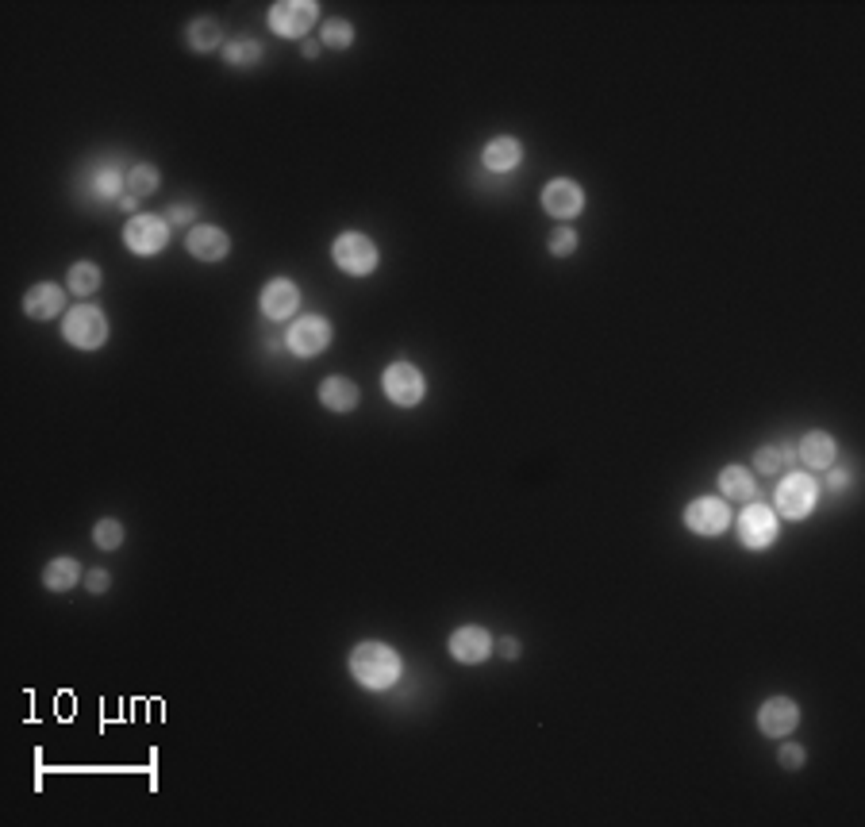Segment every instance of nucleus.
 <instances>
[{"label":"nucleus","instance_id":"1","mask_svg":"<svg viewBox=\"0 0 865 827\" xmlns=\"http://www.w3.org/2000/svg\"><path fill=\"white\" fill-rule=\"evenodd\" d=\"M350 674L358 685H366L373 693H381V689H393L400 674H404V662H400V654L389 647V643H358L354 651H350Z\"/></svg>","mask_w":865,"mask_h":827},{"label":"nucleus","instance_id":"13","mask_svg":"<svg viewBox=\"0 0 865 827\" xmlns=\"http://www.w3.org/2000/svg\"><path fill=\"white\" fill-rule=\"evenodd\" d=\"M800 724V704L792 697H769L762 708H758V731L769 735V739H785L792 735Z\"/></svg>","mask_w":865,"mask_h":827},{"label":"nucleus","instance_id":"27","mask_svg":"<svg viewBox=\"0 0 865 827\" xmlns=\"http://www.w3.org/2000/svg\"><path fill=\"white\" fill-rule=\"evenodd\" d=\"M93 543L100 551H120L124 547V524L120 520H97L93 524Z\"/></svg>","mask_w":865,"mask_h":827},{"label":"nucleus","instance_id":"21","mask_svg":"<svg viewBox=\"0 0 865 827\" xmlns=\"http://www.w3.org/2000/svg\"><path fill=\"white\" fill-rule=\"evenodd\" d=\"M77 581H81V562L77 558H50L47 570H43V585L50 593H70Z\"/></svg>","mask_w":865,"mask_h":827},{"label":"nucleus","instance_id":"18","mask_svg":"<svg viewBox=\"0 0 865 827\" xmlns=\"http://www.w3.org/2000/svg\"><path fill=\"white\" fill-rule=\"evenodd\" d=\"M481 162H485L489 174H512L519 162H523V147H519V139H512V135H496V139L485 143Z\"/></svg>","mask_w":865,"mask_h":827},{"label":"nucleus","instance_id":"10","mask_svg":"<svg viewBox=\"0 0 865 827\" xmlns=\"http://www.w3.org/2000/svg\"><path fill=\"white\" fill-rule=\"evenodd\" d=\"M450 658L454 662H462V666H481V662H489V654H493V635L485 631V627L477 624H462L458 631H450Z\"/></svg>","mask_w":865,"mask_h":827},{"label":"nucleus","instance_id":"34","mask_svg":"<svg viewBox=\"0 0 865 827\" xmlns=\"http://www.w3.org/2000/svg\"><path fill=\"white\" fill-rule=\"evenodd\" d=\"M827 481H831V489H846L850 485V470H831Z\"/></svg>","mask_w":865,"mask_h":827},{"label":"nucleus","instance_id":"25","mask_svg":"<svg viewBox=\"0 0 865 827\" xmlns=\"http://www.w3.org/2000/svg\"><path fill=\"white\" fill-rule=\"evenodd\" d=\"M127 193V174L124 170H112V166H104V170H97L93 174V197L97 201H116L120 204V197Z\"/></svg>","mask_w":865,"mask_h":827},{"label":"nucleus","instance_id":"35","mask_svg":"<svg viewBox=\"0 0 865 827\" xmlns=\"http://www.w3.org/2000/svg\"><path fill=\"white\" fill-rule=\"evenodd\" d=\"M500 654H504V658H519V639H512V635L500 639Z\"/></svg>","mask_w":865,"mask_h":827},{"label":"nucleus","instance_id":"33","mask_svg":"<svg viewBox=\"0 0 865 827\" xmlns=\"http://www.w3.org/2000/svg\"><path fill=\"white\" fill-rule=\"evenodd\" d=\"M166 220H170V227H193V220H197V208H193V204H177V208H170V212H166Z\"/></svg>","mask_w":865,"mask_h":827},{"label":"nucleus","instance_id":"36","mask_svg":"<svg viewBox=\"0 0 865 827\" xmlns=\"http://www.w3.org/2000/svg\"><path fill=\"white\" fill-rule=\"evenodd\" d=\"M120 208H124V212H135V208H139V197H120Z\"/></svg>","mask_w":865,"mask_h":827},{"label":"nucleus","instance_id":"6","mask_svg":"<svg viewBox=\"0 0 865 827\" xmlns=\"http://www.w3.org/2000/svg\"><path fill=\"white\" fill-rule=\"evenodd\" d=\"M777 520H781V516L773 512V504L750 501L739 516V543L746 551H766V547H773V543H777V531H781Z\"/></svg>","mask_w":865,"mask_h":827},{"label":"nucleus","instance_id":"12","mask_svg":"<svg viewBox=\"0 0 865 827\" xmlns=\"http://www.w3.org/2000/svg\"><path fill=\"white\" fill-rule=\"evenodd\" d=\"M300 308V289L297 281H289V277H273L266 281V289H262V316L273 320V324H285V320H293Z\"/></svg>","mask_w":865,"mask_h":827},{"label":"nucleus","instance_id":"17","mask_svg":"<svg viewBox=\"0 0 865 827\" xmlns=\"http://www.w3.org/2000/svg\"><path fill=\"white\" fill-rule=\"evenodd\" d=\"M358 385L350 381V377L343 374H331V377H323L320 381V404L327 408V412H339V416H346V412H354L358 408Z\"/></svg>","mask_w":865,"mask_h":827},{"label":"nucleus","instance_id":"5","mask_svg":"<svg viewBox=\"0 0 865 827\" xmlns=\"http://www.w3.org/2000/svg\"><path fill=\"white\" fill-rule=\"evenodd\" d=\"M170 220L166 216H154V212H135L131 220H127L124 227V247L127 251H135V254H143V258H150V254H158V251H166V243H170Z\"/></svg>","mask_w":865,"mask_h":827},{"label":"nucleus","instance_id":"16","mask_svg":"<svg viewBox=\"0 0 865 827\" xmlns=\"http://www.w3.org/2000/svg\"><path fill=\"white\" fill-rule=\"evenodd\" d=\"M66 308V289L54 281H39L24 293V316L27 320H54Z\"/></svg>","mask_w":865,"mask_h":827},{"label":"nucleus","instance_id":"3","mask_svg":"<svg viewBox=\"0 0 865 827\" xmlns=\"http://www.w3.org/2000/svg\"><path fill=\"white\" fill-rule=\"evenodd\" d=\"M816 501H819L816 477H808L804 470H792V474L781 477V485L773 493V512L785 516V520H804V516H812Z\"/></svg>","mask_w":865,"mask_h":827},{"label":"nucleus","instance_id":"31","mask_svg":"<svg viewBox=\"0 0 865 827\" xmlns=\"http://www.w3.org/2000/svg\"><path fill=\"white\" fill-rule=\"evenodd\" d=\"M777 762H781L785 770H800V766L808 762V751H804V747H796V743H785V747H781V754H777Z\"/></svg>","mask_w":865,"mask_h":827},{"label":"nucleus","instance_id":"30","mask_svg":"<svg viewBox=\"0 0 865 827\" xmlns=\"http://www.w3.org/2000/svg\"><path fill=\"white\" fill-rule=\"evenodd\" d=\"M781 466H785V451L781 447H758V454H754V470L758 474H781Z\"/></svg>","mask_w":865,"mask_h":827},{"label":"nucleus","instance_id":"14","mask_svg":"<svg viewBox=\"0 0 865 827\" xmlns=\"http://www.w3.org/2000/svg\"><path fill=\"white\" fill-rule=\"evenodd\" d=\"M185 247L189 254L197 258V262H223L227 251H231V239H227V231L216 224H193L189 227V235H185Z\"/></svg>","mask_w":865,"mask_h":827},{"label":"nucleus","instance_id":"28","mask_svg":"<svg viewBox=\"0 0 865 827\" xmlns=\"http://www.w3.org/2000/svg\"><path fill=\"white\" fill-rule=\"evenodd\" d=\"M223 58H227L231 66H254V62L262 58V43H254V39H235V43L223 47Z\"/></svg>","mask_w":865,"mask_h":827},{"label":"nucleus","instance_id":"24","mask_svg":"<svg viewBox=\"0 0 865 827\" xmlns=\"http://www.w3.org/2000/svg\"><path fill=\"white\" fill-rule=\"evenodd\" d=\"M158 185H162V174H158V166H150V162H139V166H131L127 170V197H150V193H158Z\"/></svg>","mask_w":865,"mask_h":827},{"label":"nucleus","instance_id":"9","mask_svg":"<svg viewBox=\"0 0 865 827\" xmlns=\"http://www.w3.org/2000/svg\"><path fill=\"white\" fill-rule=\"evenodd\" d=\"M285 347L297 354V358H316L331 347V324H327V316H300L297 324L289 327V335H285Z\"/></svg>","mask_w":865,"mask_h":827},{"label":"nucleus","instance_id":"22","mask_svg":"<svg viewBox=\"0 0 865 827\" xmlns=\"http://www.w3.org/2000/svg\"><path fill=\"white\" fill-rule=\"evenodd\" d=\"M185 43L197 54L223 51V47H227V43H223V27L216 24V20H208V16H200V20H193V24L185 27Z\"/></svg>","mask_w":865,"mask_h":827},{"label":"nucleus","instance_id":"19","mask_svg":"<svg viewBox=\"0 0 865 827\" xmlns=\"http://www.w3.org/2000/svg\"><path fill=\"white\" fill-rule=\"evenodd\" d=\"M800 458H804L808 470H831V466L839 462V443H835V435H827V431H808V435L800 439Z\"/></svg>","mask_w":865,"mask_h":827},{"label":"nucleus","instance_id":"2","mask_svg":"<svg viewBox=\"0 0 865 827\" xmlns=\"http://www.w3.org/2000/svg\"><path fill=\"white\" fill-rule=\"evenodd\" d=\"M62 339L77 347V351H100L108 343V316L100 312L97 304H74L66 312L62 324Z\"/></svg>","mask_w":865,"mask_h":827},{"label":"nucleus","instance_id":"11","mask_svg":"<svg viewBox=\"0 0 865 827\" xmlns=\"http://www.w3.org/2000/svg\"><path fill=\"white\" fill-rule=\"evenodd\" d=\"M685 527L692 535H723L731 527V508L723 497H696L685 508Z\"/></svg>","mask_w":865,"mask_h":827},{"label":"nucleus","instance_id":"7","mask_svg":"<svg viewBox=\"0 0 865 827\" xmlns=\"http://www.w3.org/2000/svg\"><path fill=\"white\" fill-rule=\"evenodd\" d=\"M381 389H385V397L396 404V408H416L423 401V393H427V381H423L420 366H412V362H389L385 366V374H381Z\"/></svg>","mask_w":865,"mask_h":827},{"label":"nucleus","instance_id":"23","mask_svg":"<svg viewBox=\"0 0 865 827\" xmlns=\"http://www.w3.org/2000/svg\"><path fill=\"white\" fill-rule=\"evenodd\" d=\"M100 281H104V274H100L97 262H74L70 274H66V285H70L74 297H93L100 289Z\"/></svg>","mask_w":865,"mask_h":827},{"label":"nucleus","instance_id":"37","mask_svg":"<svg viewBox=\"0 0 865 827\" xmlns=\"http://www.w3.org/2000/svg\"><path fill=\"white\" fill-rule=\"evenodd\" d=\"M320 51H323L320 43H304V47H300V54H304V58H316Z\"/></svg>","mask_w":865,"mask_h":827},{"label":"nucleus","instance_id":"29","mask_svg":"<svg viewBox=\"0 0 865 827\" xmlns=\"http://www.w3.org/2000/svg\"><path fill=\"white\" fill-rule=\"evenodd\" d=\"M546 251L554 254V258H569V254L577 251V231L573 227H554L550 239H546Z\"/></svg>","mask_w":865,"mask_h":827},{"label":"nucleus","instance_id":"20","mask_svg":"<svg viewBox=\"0 0 865 827\" xmlns=\"http://www.w3.org/2000/svg\"><path fill=\"white\" fill-rule=\"evenodd\" d=\"M719 493H723V501L731 504H750L754 501V493H758V481L750 477L746 466H723L719 470Z\"/></svg>","mask_w":865,"mask_h":827},{"label":"nucleus","instance_id":"15","mask_svg":"<svg viewBox=\"0 0 865 827\" xmlns=\"http://www.w3.org/2000/svg\"><path fill=\"white\" fill-rule=\"evenodd\" d=\"M543 208L554 220H569V216H577L585 208V189L577 181H569V177H558L543 189Z\"/></svg>","mask_w":865,"mask_h":827},{"label":"nucleus","instance_id":"26","mask_svg":"<svg viewBox=\"0 0 865 827\" xmlns=\"http://www.w3.org/2000/svg\"><path fill=\"white\" fill-rule=\"evenodd\" d=\"M320 47L350 51V47H354V24H350V20H327L320 31Z\"/></svg>","mask_w":865,"mask_h":827},{"label":"nucleus","instance_id":"32","mask_svg":"<svg viewBox=\"0 0 865 827\" xmlns=\"http://www.w3.org/2000/svg\"><path fill=\"white\" fill-rule=\"evenodd\" d=\"M85 589H89V593H93V597H100V593H108V589H112V574H108V570H89V574H85Z\"/></svg>","mask_w":865,"mask_h":827},{"label":"nucleus","instance_id":"8","mask_svg":"<svg viewBox=\"0 0 865 827\" xmlns=\"http://www.w3.org/2000/svg\"><path fill=\"white\" fill-rule=\"evenodd\" d=\"M316 20H320L316 0H277V4H270V31L281 35V39H304Z\"/></svg>","mask_w":865,"mask_h":827},{"label":"nucleus","instance_id":"4","mask_svg":"<svg viewBox=\"0 0 865 827\" xmlns=\"http://www.w3.org/2000/svg\"><path fill=\"white\" fill-rule=\"evenodd\" d=\"M331 258H335V266L350 277H370L377 270V262H381V251H377V243L366 239L362 231H343L335 243H331Z\"/></svg>","mask_w":865,"mask_h":827}]
</instances>
